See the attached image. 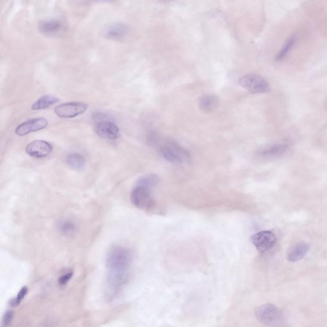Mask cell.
Instances as JSON below:
<instances>
[{
    "instance_id": "1",
    "label": "cell",
    "mask_w": 327,
    "mask_h": 327,
    "mask_svg": "<svg viewBox=\"0 0 327 327\" xmlns=\"http://www.w3.org/2000/svg\"><path fill=\"white\" fill-rule=\"evenodd\" d=\"M132 260V253L129 249L120 246H113L107 254L106 264L108 273L129 274Z\"/></svg>"
},
{
    "instance_id": "2",
    "label": "cell",
    "mask_w": 327,
    "mask_h": 327,
    "mask_svg": "<svg viewBox=\"0 0 327 327\" xmlns=\"http://www.w3.org/2000/svg\"><path fill=\"white\" fill-rule=\"evenodd\" d=\"M255 317L261 324L269 327H281L284 320V314L281 309L272 304L258 307L255 311Z\"/></svg>"
},
{
    "instance_id": "3",
    "label": "cell",
    "mask_w": 327,
    "mask_h": 327,
    "mask_svg": "<svg viewBox=\"0 0 327 327\" xmlns=\"http://www.w3.org/2000/svg\"><path fill=\"white\" fill-rule=\"evenodd\" d=\"M160 153L166 161L175 164L186 163L190 159L188 151L172 141L162 144L160 146Z\"/></svg>"
},
{
    "instance_id": "4",
    "label": "cell",
    "mask_w": 327,
    "mask_h": 327,
    "mask_svg": "<svg viewBox=\"0 0 327 327\" xmlns=\"http://www.w3.org/2000/svg\"><path fill=\"white\" fill-rule=\"evenodd\" d=\"M240 85L253 93H266L270 92L268 82L261 75L249 74L239 79Z\"/></svg>"
},
{
    "instance_id": "5",
    "label": "cell",
    "mask_w": 327,
    "mask_h": 327,
    "mask_svg": "<svg viewBox=\"0 0 327 327\" xmlns=\"http://www.w3.org/2000/svg\"><path fill=\"white\" fill-rule=\"evenodd\" d=\"M131 201L135 207L148 210L154 207L155 201L151 195L150 189L135 186L131 194Z\"/></svg>"
},
{
    "instance_id": "6",
    "label": "cell",
    "mask_w": 327,
    "mask_h": 327,
    "mask_svg": "<svg viewBox=\"0 0 327 327\" xmlns=\"http://www.w3.org/2000/svg\"><path fill=\"white\" fill-rule=\"evenodd\" d=\"M251 242L260 253H265L275 246L276 235L271 231H262L251 236Z\"/></svg>"
},
{
    "instance_id": "7",
    "label": "cell",
    "mask_w": 327,
    "mask_h": 327,
    "mask_svg": "<svg viewBox=\"0 0 327 327\" xmlns=\"http://www.w3.org/2000/svg\"><path fill=\"white\" fill-rule=\"evenodd\" d=\"M88 109L87 104L83 102H72L60 104L55 108V114L63 119H72L83 114Z\"/></svg>"
},
{
    "instance_id": "8",
    "label": "cell",
    "mask_w": 327,
    "mask_h": 327,
    "mask_svg": "<svg viewBox=\"0 0 327 327\" xmlns=\"http://www.w3.org/2000/svg\"><path fill=\"white\" fill-rule=\"evenodd\" d=\"M95 131L102 138L109 140L119 139L121 135L119 127L111 120L96 122Z\"/></svg>"
},
{
    "instance_id": "9",
    "label": "cell",
    "mask_w": 327,
    "mask_h": 327,
    "mask_svg": "<svg viewBox=\"0 0 327 327\" xmlns=\"http://www.w3.org/2000/svg\"><path fill=\"white\" fill-rule=\"evenodd\" d=\"M52 144L44 140H35L26 147V152L30 157L41 159L48 156L53 152Z\"/></svg>"
},
{
    "instance_id": "10",
    "label": "cell",
    "mask_w": 327,
    "mask_h": 327,
    "mask_svg": "<svg viewBox=\"0 0 327 327\" xmlns=\"http://www.w3.org/2000/svg\"><path fill=\"white\" fill-rule=\"evenodd\" d=\"M48 126V120L44 118H37V119L29 120L20 124L15 129V132L19 136H24L30 133L42 130L46 128Z\"/></svg>"
},
{
    "instance_id": "11",
    "label": "cell",
    "mask_w": 327,
    "mask_h": 327,
    "mask_svg": "<svg viewBox=\"0 0 327 327\" xmlns=\"http://www.w3.org/2000/svg\"><path fill=\"white\" fill-rule=\"evenodd\" d=\"M289 144L286 143H275L265 146L258 151V156L263 159H273L281 157L288 150Z\"/></svg>"
},
{
    "instance_id": "12",
    "label": "cell",
    "mask_w": 327,
    "mask_h": 327,
    "mask_svg": "<svg viewBox=\"0 0 327 327\" xmlns=\"http://www.w3.org/2000/svg\"><path fill=\"white\" fill-rule=\"evenodd\" d=\"M129 31V27L126 24L113 23L108 24L104 29V35L108 39L119 40L126 37L128 34Z\"/></svg>"
},
{
    "instance_id": "13",
    "label": "cell",
    "mask_w": 327,
    "mask_h": 327,
    "mask_svg": "<svg viewBox=\"0 0 327 327\" xmlns=\"http://www.w3.org/2000/svg\"><path fill=\"white\" fill-rule=\"evenodd\" d=\"M309 245L306 242H300L293 245L287 254V260L291 263L299 262L306 257L309 251Z\"/></svg>"
},
{
    "instance_id": "14",
    "label": "cell",
    "mask_w": 327,
    "mask_h": 327,
    "mask_svg": "<svg viewBox=\"0 0 327 327\" xmlns=\"http://www.w3.org/2000/svg\"><path fill=\"white\" fill-rule=\"evenodd\" d=\"M62 27L63 24L60 20L50 19L41 21L39 25V30L44 34L53 35L60 32Z\"/></svg>"
},
{
    "instance_id": "15",
    "label": "cell",
    "mask_w": 327,
    "mask_h": 327,
    "mask_svg": "<svg viewBox=\"0 0 327 327\" xmlns=\"http://www.w3.org/2000/svg\"><path fill=\"white\" fill-rule=\"evenodd\" d=\"M219 100L213 95H204L199 100V107L204 113H211L216 109Z\"/></svg>"
},
{
    "instance_id": "16",
    "label": "cell",
    "mask_w": 327,
    "mask_h": 327,
    "mask_svg": "<svg viewBox=\"0 0 327 327\" xmlns=\"http://www.w3.org/2000/svg\"><path fill=\"white\" fill-rule=\"evenodd\" d=\"M59 102V99L57 97L50 95H44L33 104L32 110L34 111L46 110Z\"/></svg>"
},
{
    "instance_id": "17",
    "label": "cell",
    "mask_w": 327,
    "mask_h": 327,
    "mask_svg": "<svg viewBox=\"0 0 327 327\" xmlns=\"http://www.w3.org/2000/svg\"><path fill=\"white\" fill-rule=\"evenodd\" d=\"M66 162L70 168L75 170H81L86 164L85 158L79 153H72L66 158Z\"/></svg>"
},
{
    "instance_id": "18",
    "label": "cell",
    "mask_w": 327,
    "mask_h": 327,
    "mask_svg": "<svg viewBox=\"0 0 327 327\" xmlns=\"http://www.w3.org/2000/svg\"><path fill=\"white\" fill-rule=\"evenodd\" d=\"M77 224L72 220L64 219L58 224V229L62 235L66 237H72L77 232Z\"/></svg>"
},
{
    "instance_id": "19",
    "label": "cell",
    "mask_w": 327,
    "mask_h": 327,
    "mask_svg": "<svg viewBox=\"0 0 327 327\" xmlns=\"http://www.w3.org/2000/svg\"><path fill=\"white\" fill-rule=\"evenodd\" d=\"M296 37L295 35H292V36L289 37L288 39L286 40L284 45L282 46V48L280 50L279 53H278L277 55L275 56V60L277 62H280L285 59L286 56L288 55V53L290 52L293 47H294Z\"/></svg>"
},
{
    "instance_id": "20",
    "label": "cell",
    "mask_w": 327,
    "mask_h": 327,
    "mask_svg": "<svg viewBox=\"0 0 327 327\" xmlns=\"http://www.w3.org/2000/svg\"><path fill=\"white\" fill-rule=\"evenodd\" d=\"M160 181L157 175L150 174L143 176L137 180L136 186L143 187L149 189L154 188Z\"/></svg>"
},
{
    "instance_id": "21",
    "label": "cell",
    "mask_w": 327,
    "mask_h": 327,
    "mask_svg": "<svg viewBox=\"0 0 327 327\" xmlns=\"http://www.w3.org/2000/svg\"><path fill=\"white\" fill-rule=\"evenodd\" d=\"M28 293V288L27 286H24L19 290V293H17L16 298H13L9 301V305L11 307L15 308L17 307L21 302L23 301L24 298Z\"/></svg>"
},
{
    "instance_id": "22",
    "label": "cell",
    "mask_w": 327,
    "mask_h": 327,
    "mask_svg": "<svg viewBox=\"0 0 327 327\" xmlns=\"http://www.w3.org/2000/svg\"><path fill=\"white\" fill-rule=\"evenodd\" d=\"M14 311L13 310L6 311L3 316L1 320V327H8L10 326L14 317Z\"/></svg>"
},
{
    "instance_id": "23",
    "label": "cell",
    "mask_w": 327,
    "mask_h": 327,
    "mask_svg": "<svg viewBox=\"0 0 327 327\" xmlns=\"http://www.w3.org/2000/svg\"><path fill=\"white\" fill-rule=\"evenodd\" d=\"M73 275H74V272L72 271L65 273L64 274L62 275L59 279V285L61 286L66 285L68 282L70 281V280L72 279Z\"/></svg>"
},
{
    "instance_id": "24",
    "label": "cell",
    "mask_w": 327,
    "mask_h": 327,
    "mask_svg": "<svg viewBox=\"0 0 327 327\" xmlns=\"http://www.w3.org/2000/svg\"><path fill=\"white\" fill-rule=\"evenodd\" d=\"M326 107H327V101H326Z\"/></svg>"
}]
</instances>
